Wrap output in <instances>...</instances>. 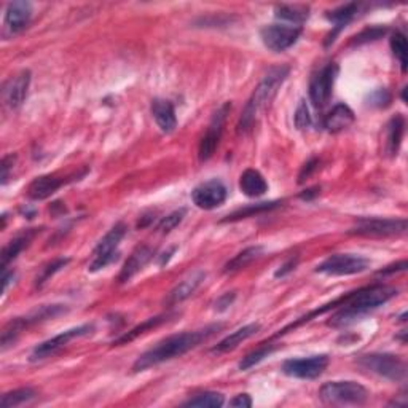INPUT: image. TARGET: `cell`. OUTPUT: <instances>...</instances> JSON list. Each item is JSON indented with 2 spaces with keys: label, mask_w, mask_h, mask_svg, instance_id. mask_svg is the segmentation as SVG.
<instances>
[{
  "label": "cell",
  "mask_w": 408,
  "mask_h": 408,
  "mask_svg": "<svg viewBox=\"0 0 408 408\" xmlns=\"http://www.w3.org/2000/svg\"><path fill=\"white\" fill-rule=\"evenodd\" d=\"M222 328L223 324H212L206 326L204 328H199V330L184 332L168 337L166 340L155 345L154 348H150L149 351H145L144 354L139 356L132 365V371H144L155 367V365L171 361V359L184 356L188 351H192L193 348H197V346L211 338L212 335L222 330Z\"/></svg>",
  "instance_id": "cell-1"
},
{
  "label": "cell",
  "mask_w": 408,
  "mask_h": 408,
  "mask_svg": "<svg viewBox=\"0 0 408 408\" xmlns=\"http://www.w3.org/2000/svg\"><path fill=\"white\" fill-rule=\"evenodd\" d=\"M399 294V290L391 285L373 284L369 288L359 289L352 294L338 298V304L342 308L332 316L328 321L330 327H345L354 322L356 319L362 318V316L369 314L373 309L380 308L381 304L388 303L391 298Z\"/></svg>",
  "instance_id": "cell-2"
},
{
  "label": "cell",
  "mask_w": 408,
  "mask_h": 408,
  "mask_svg": "<svg viewBox=\"0 0 408 408\" xmlns=\"http://www.w3.org/2000/svg\"><path fill=\"white\" fill-rule=\"evenodd\" d=\"M289 72L290 69L288 66L271 67L268 70V74L259 83V87L254 89L251 99L247 101L245 111H242L240 123H237V132H246L251 130L260 115L271 106L279 88L283 87L285 78L289 77Z\"/></svg>",
  "instance_id": "cell-3"
},
{
  "label": "cell",
  "mask_w": 408,
  "mask_h": 408,
  "mask_svg": "<svg viewBox=\"0 0 408 408\" xmlns=\"http://www.w3.org/2000/svg\"><path fill=\"white\" fill-rule=\"evenodd\" d=\"M319 397L326 405H364L369 400V391L356 381H330L321 388Z\"/></svg>",
  "instance_id": "cell-4"
},
{
  "label": "cell",
  "mask_w": 408,
  "mask_h": 408,
  "mask_svg": "<svg viewBox=\"0 0 408 408\" xmlns=\"http://www.w3.org/2000/svg\"><path fill=\"white\" fill-rule=\"evenodd\" d=\"M63 313H66V308L63 304H45V307L37 308L35 311L24 316V318H16L13 321H10L2 332V350L5 351L8 346L13 345L18 337H20L27 327L48 319H54Z\"/></svg>",
  "instance_id": "cell-5"
},
{
  "label": "cell",
  "mask_w": 408,
  "mask_h": 408,
  "mask_svg": "<svg viewBox=\"0 0 408 408\" xmlns=\"http://www.w3.org/2000/svg\"><path fill=\"white\" fill-rule=\"evenodd\" d=\"M357 364L364 370L386 378L389 381H405L407 364L404 359L394 354H367L359 359Z\"/></svg>",
  "instance_id": "cell-6"
},
{
  "label": "cell",
  "mask_w": 408,
  "mask_h": 408,
  "mask_svg": "<svg viewBox=\"0 0 408 408\" xmlns=\"http://www.w3.org/2000/svg\"><path fill=\"white\" fill-rule=\"evenodd\" d=\"M126 230H128L126 225L123 222H120L117 225H113V227L109 230V233L97 242V246L93 251V260H91V264L88 266V270L91 273L99 271L102 268L113 264L115 260H118L120 254L117 249L121 240H123L126 235Z\"/></svg>",
  "instance_id": "cell-7"
},
{
  "label": "cell",
  "mask_w": 408,
  "mask_h": 408,
  "mask_svg": "<svg viewBox=\"0 0 408 408\" xmlns=\"http://www.w3.org/2000/svg\"><path fill=\"white\" fill-rule=\"evenodd\" d=\"M407 231L405 218H362L356 227L350 230V235L367 237L399 236Z\"/></svg>",
  "instance_id": "cell-8"
},
{
  "label": "cell",
  "mask_w": 408,
  "mask_h": 408,
  "mask_svg": "<svg viewBox=\"0 0 408 408\" xmlns=\"http://www.w3.org/2000/svg\"><path fill=\"white\" fill-rule=\"evenodd\" d=\"M370 261L361 255L352 254H335L332 257L322 261L316 268V273H322L327 276H350L362 273L369 268Z\"/></svg>",
  "instance_id": "cell-9"
},
{
  "label": "cell",
  "mask_w": 408,
  "mask_h": 408,
  "mask_svg": "<svg viewBox=\"0 0 408 408\" xmlns=\"http://www.w3.org/2000/svg\"><path fill=\"white\" fill-rule=\"evenodd\" d=\"M302 35L300 26H288V24H270L260 30V39L268 50L281 53L297 44Z\"/></svg>",
  "instance_id": "cell-10"
},
{
  "label": "cell",
  "mask_w": 408,
  "mask_h": 408,
  "mask_svg": "<svg viewBox=\"0 0 408 408\" xmlns=\"http://www.w3.org/2000/svg\"><path fill=\"white\" fill-rule=\"evenodd\" d=\"M93 330H94L93 324H85L80 327L69 328V330H66V332H61L59 335H56V337H53L50 340H47V342L40 343L39 346H35L32 354H30V361L32 362L42 361V359H47L53 354H56V352L63 350L66 345H69L72 340L85 337V335H89Z\"/></svg>",
  "instance_id": "cell-11"
},
{
  "label": "cell",
  "mask_w": 408,
  "mask_h": 408,
  "mask_svg": "<svg viewBox=\"0 0 408 408\" xmlns=\"http://www.w3.org/2000/svg\"><path fill=\"white\" fill-rule=\"evenodd\" d=\"M328 367V356L319 354L308 359H289L283 364V371L298 380H316Z\"/></svg>",
  "instance_id": "cell-12"
},
{
  "label": "cell",
  "mask_w": 408,
  "mask_h": 408,
  "mask_svg": "<svg viewBox=\"0 0 408 408\" xmlns=\"http://www.w3.org/2000/svg\"><path fill=\"white\" fill-rule=\"evenodd\" d=\"M338 75V66L337 64H327L322 67L318 75L311 78L309 83V97L316 109H322L328 104L333 93V85Z\"/></svg>",
  "instance_id": "cell-13"
},
{
  "label": "cell",
  "mask_w": 408,
  "mask_h": 408,
  "mask_svg": "<svg viewBox=\"0 0 408 408\" xmlns=\"http://www.w3.org/2000/svg\"><path fill=\"white\" fill-rule=\"evenodd\" d=\"M230 109H231L230 102H227V104H223L214 113V117H212L208 131H206L203 139H201L199 147H198V156L201 161L209 160V158L214 155L218 141H221V137H222L225 120H227V113L230 112Z\"/></svg>",
  "instance_id": "cell-14"
},
{
  "label": "cell",
  "mask_w": 408,
  "mask_h": 408,
  "mask_svg": "<svg viewBox=\"0 0 408 408\" xmlns=\"http://www.w3.org/2000/svg\"><path fill=\"white\" fill-rule=\"evenodd\" d=\"M192 199L199 209H216L227 199V187L218 179H211L194 187V190L192 192Z\"/></svg>",
  "instance_id": "cell-15"
},
{
  "label": "cell",
  "mask_w": 408,
  "mask_h": 408,
  "mask_svg": "<svg viewBox=\"0 0 408 408\" xmlns=\"http://www.w3.org/2000/svg\"><path fill=\"white\" fill-rule=\"evenodd\" d=\"M29 85H30L29 70H21L20 74H16L15 77H10L2 88V99L5 102V106H8L10 109L20 107L24 99H26Z\"/></svg>",
  "instance_id": "cell-16"
},
{
  "label": "cell",
  "mask_w": 408,
  "mask_h": 408,
  "mask_svg": "<svg viewBox=\"0 0 408 408\" xmlns=\"http://www.w3.org/2000/svg\"><path fill=\"white\" fill-rule=\"evenodd\" d=\"M30 16H32V5L29 2H23V0L11 2L5 10V29L11 35L21 32L29 24Z\"/></svg>",
  "instance_id": "cell-17"
},
{
  "label": "cell",
  "mask_w": 408,
  "mask_h": 408,
  "mask_svg": "<svg viewBox=\"0 0 408 408\" xmlns=\"http://www.w3.org/2000/svg\"><path fill=\"white\" fill-rule=\"evenodd\" d=\"M154 254H155L154 249H152L150 246H145V245L134 249L132 254L130 255V259L126 260L125 266L121 268V271H120V275H118V283L125 284V283L130 281V279H132L134 276H136L137 273L141 271L142 268L152 260V257H154Z\"/></svg>",
  "instance_id": "cell-18"
},
{
  "label": "cell",
  "mask_w": 408,
  "mask_h": 408,
  "mask_svg": "<svg viewBox=\"0 0 408 408\" xmlns=\"http://www.w3.org/2000/svg\"><path fill=\"white\" fill-rule=\"evenodd\" d=\"M204 279H206V273L201 271V270L194 271L193 275L184 279V281L175 285V288L169 292V295L166 298L168 307H174V304L182 303L184 300H187L188 297H192L201 285V283L204 281Z\"/></svg>",
  "instance_id": "cell-19"
},
{
  "label": "cell",
  "mask_w": 408,
  "mask_h": 408,
  "mask_svg": "<svg viewBox=\"0 0 408 408\" xmlns=\"http://www.w3.org/2000/svg\"><path fill=\"white\" fill-rule=\"evenodd\" d=\"M150 111L152 115H154L158 128H160L163 132H173L175 130V126H178V118H175L173 102L156 97V99L152 101Z\"/></svg>",
  "instance_id": "cell-20"
},
{
  "label": "cell",
  "mask_w": 408,
  "mask_h": 408,
  "mask_svg": "<svg viewBox=\"0 0 408 408\" xmlns=\"http://www.w3.org/2000/svg\"><path fill=\"white\" fill-rule=\"evenodd\" d=\"M64 185V179H59L56 175L47 174L30 182L27 188V197L34 201H42L50 198L53 193H56L61 187Z\"/></svg>",
  "instance_id": "cell-21"
},
{
  "label": "cell",
  "mask_w": 408,
  "mask_h": 408,
  "mask_svg": "<svg viewBox=\"0 0 408 408\" xmlns=\"http://www.w3.org/2000/svg\"><path fill=\"white\" fill-rule=\"evenodd\" d=\"M354 112L346 104H337L324 118V128L328 132H340L354 123Z\"/></svg>",
  "instance_id": "cell-22"
},
{
  "label": "cell",
  "mask_w": 408,
  "mask_h": 408,
  "mask_svg": "<svg viewBox=\"0 0 408 408\" xmlns=\"http://www.w3.org/2000/svg\"><path fill=\"white\" fill-rule=\"evenodd\" d=\"M35 235H37V230H27L26 233H21L13 237V240L4 247L2 255H0V260H2L0 261V266H2V270H7L10 261H13L18 255H20V252H23L24 249L30 245V241L34 240Z\"/></svg>",
  "instance_id": "cell-23"
},
{
  "label": "cell",
  "mask_w": 408,
  "mask_h": 408,
  "mask_svg": "<svg viewBox=\"0 0 408 408\" xmlns=\"http://www.w3.org/2000/svg\"><path fill=\"white\" fill-rule=\"evenodd\" d=\"M241 192L249 198H259L268 190V184L264 175L257 169H246L240 178Z\"/></svg>",
  "instance_id": "cell-24"
},
{
  "label": "cell",
  "mask_w": 408,
  "mask_h": 408,
  "mask_svg": "<svg viewBox=\"0 0 408 408\" xmlns=\"http://www.w3.org/2000/svg\"><path fill=\"white\" fill-rule=\"evenodd\" d=\"M259 330H260V324H257V322H255V324H247L245 327L237 328V330L228 335V337H225L221 343H217V346L212 348V352H228L231 350H235L237 348V345H241L242 342H246L247 338L254 337V335Z\"/></svg>",
  "instance_id": "cell-25"
},
{
  "label": "cell",
  "mask_w": 408,
  "mask_h": 408,
  "mask_svg": "<svg viewBox=\"0 0 408 408\" xmlns=\"http://www.w3.org/2000/svg\"><path fill=\"white\" fill-rule=\"evenodd\" d=\"M357 11H359V5L357 4H348V5H343V7H340V8L333 10V11H328L327 20L335 24V30L330 35H328L326 45H328L330 42L335 40V37H337V34L346 26V24H348L352 20V18L357 15Z\"/></svg>",
  "instance_id": "cell-26"
},
{
  "label": "cell",
  "mask_w": 408,
  "mask_h": 408,
  "mask_svg": "<svg viewBox=\"0 0 408 408\" xmlns=\"http://www.w3.org/2000/svg\"><path fill=\"white\" fill-rule=\"evenodd\" d=\"M174 316H178V314H175V313H173V314L168 313V314H160V316H155V318H150L145 322H142V324H139L137 327H134L132 330L126 332V333L121 335V337H118L113 342V346H121V345L130 343V342H132V340H136L139 335H144L145 332L150 330V328H155L158 326L164 324V322H168L169 319L174 318Z\"/></svg>",
  "instance_id": "cell-27"
},
{
  "label": "cell",
  "mask_w": 408,
  "mask_h": 408,
  "mask_svg": "<svg viewBox=\"0 0 408 408\" xmlns=\"http://www.w3.org/2000/svg\"><path fill=\"white\" fill-rule=\"evenodd\" d=\"M404 132H405V120L402 115H395L386 126V152L391 156L397 155Z\"/></svg>",
  "instance_id": "cell-28"
},
{
  "label": "cell",
  "mask_w": 408,
  "mask_h": 408,
  "mask_svg": "<svg viewBox=\"0 0 408 408\" xmlns=\"http://www.w3.org/2000/svg\"><path fill=\"white\" fill-rule=\"evenodd\" d=\"M264 251H265L264 246H251V247L245 249V251L235 255V257L231 259L227 265H225L223 271L225 273H233L237 270H242V268L251 265L254 260H257L260 255L264 254Z\"/></svg>",
  "instance_id": "cell-29"
},
{
  "label": "cell",
  "mask_w": 408,
  "mask_h": 408,
  "mask_svg": "<svg viewBox=\"0 0 408 408\" xmlns=\"http://www.w3.org/2000/svg\"><path fill=\"white\" fill-rule=\"evenodd\" d=\"M309 16V7L307 5H278L276 18L295 24L304 23Z\"/></svg>",
  "instance_id": "cell-30"
},
{
  "label": "cell",
  "mask_w": 408,
  "mask_h": 408,
  "mask_svg": "<svg viewBox=\"0 0 408 408\" xmlns=\"http://www.w3.org/2000/svg\"><path fill=\"white\" fill-rule=\"evenodd\" d=\"M281 204H283V201H270V203H259V204L247 206V208L235 211L233 214H230L227 218H225L223 222H235V221H241V218H247V217H252V216H257V214H264V212H266V211L279 208Z\"/></svg>",
  "instance_id": "cell-31"
},
{
  "label": "cell",
  "mask_w": 408,
  "mask_h": 408,
  "mask_svg": "<svg viewBox=\"0 0 408 408\" xmlns=\"http://www.w3.org/2000/svg\"><path fill=\"white\" fill-rule=\"evenodd\" d=\"M37 392L34 391L32 388H20L15 389V391L7 392L2 395V400H0V407L2 408H13L20 407L23 404H27V402L34 400Z\"/></svg>",
  "instance_id": "cell-32"
},
{
  "label": "cell",
  "mask_w": 408,
  "mask_h": 408,
  "mask_svg": "<svg viewBox=\"0 0 408 408\" xmlns=\"http://www.w3.org/2000/svg\"><path fill=\"white\" fill-rule=\"evenodd\" d=\"M225 404V397L221 392H201L185 402V407L198 408H218Z\"/></svg>",
  "instance_id": "cell-33"
},
{
  "label": "cell",
  "mask_w": 408,
  "mask_h": 408,
  "mask_svg": "<svg viewBox=\"0 0 408 408\" xmlns=\"http://www.w3.org/2000/svg\"><path fill=\"white\" fill-rule=\"evenodd\" d=\"M391 48H392V53L395 59L399 61L400 64V70L407 72V64H408V59H407V54H408V48H407V39L405 35L402 32H395L391 39Z\"/></svg>",
  "instance_id": "cell-34"
},
{
  "label": "cell",
  "mask_w": 408,
  "mask_h": 408,
  "mask_svg": "<svg viewBox=\"0 0 408 408\" xmlns=\"http://www.w3.org/2000/svg\"><path fill=\"white\" fill-rule=\"evenodd\" d=\"M273 351H275V346L264 345V346H260V348H257L255 351L249 352V354L246 357H242V361L240 362V370L245 371V370L255 367V365L260 364L265 357L270 356Z\"/></svg>",
  "instance_id": "cell-35"
},
{
  "label": "cell",
  "mask_w": 408,
  "mask_h": 408,
  "mask_svg": "<svg viewBox=\"0 0 408 408\" xmlns=\"http://www.w3.org/2000/svg\"><path fill=\"white\" fill-rule=\"evenodd\" d=\"M185 214H187L185 209H179V211L171 212V214H169V216L161 218L160 223H158L156 230L160 231V233H169V231L174 230L182 221H184Z\"/></svg>",
  "instance_id": "cell-36"
},
{
  "label": "cell",
  "mask_w": 408,
  "mask_h": 408,
  "mask_svg": "<svg viewBox=\"0 0 408 408\" xmlns=\"http://www.w3.org/2000/svg\"><path fill=\"white\" fill-rule=\"evenodd\" d=\"M391 99H392L391 93H389V91L385 88H380V89H375L373 93H370L365 101H367V104L370 107L383 109L391 104Z\"/></svg>",
  "instance_id": "cell-37"
},
{
  "label": "cell",
  "mask_w": 408,
  "mask_h": 408,
  "mask_svg": "<svg viewBox=\"0 0 408 408\" xmlns=\"http://www.w3.org/2000/svg\"><path fill=\"white\" fill-rule=\"evenodd\" d=\"M386 34V29L385 27H370V29H365L362 30L361 34L356 35L354 39H352L351 45H362V44H369V42H373V40H378L380 37Z\"/></svg>",
  "instance_id": "cell-38"
},
{
  "label": "cell",
  "mask_w": 408,
  "mask_h": 408,
  "mask_svg": "<svg viewBox=\"0 0 408 408\" xmlns=\"http://www.w3.org/2000/svg\"><path fill=\"white\" fill-rule=\"evenodd\" d=\"M309 125H311V115H309V109L307 106V102L302 101L295 112V126L298 128V130H307Z\"/></svg>",
  "instance_id": "cell-39"
},
{
  "label": "cell",
  "mask_w": 408,
  "mask_h": 408,
  "mask_svg": "<svg viewBox=\"0 0 408 408\" xmlns=\"http://www.w3.org/2000/svg\"><path fill=\"white\" fill-rule=\"evenodd\" d=\"M67 264H69V259H59V260H54L53 264H50L48 265L45 270H44V273H42L40 275V278H37V285H42L44 283H47L48 279H50L54 273L56 271H59L61 268H64Z\"/></svg>",
  "instance_id": "cell-40"
},
{
  "label": "cell",
  "mask_w": 408,
  "mask_h": 408,
  "mask_svg": "<svg viewBox=\"0 0 408 408\" xmlns=\"http://www.w3.org/2000/svg\"><path fill=\"white\" fill-rule=\"evenodd\" d=\"M298 264V257H290L285 264H283L281 266H279V270L275 273V276L276 278H283L285 275H289L290 271H294L295 270V266Z\"/></svg>",
  "instance_id": "cell-41"
},
{
  "label": "cell",
  "mask_w": 408,
  "mask_h": 408,
  "mask_svg": "<svg viewBox=\"0 0 408 408\" xmlns=\"http://www.w3.org/2000/svg\"><path fill=\"white\" fill-rule=\"evenodd\" d=\"M230 407H235V408H249V407H252L251 395H249V394L236 395V397L230 402Z\"/></svg>",
  "instance_id": "cell-42"
},
{
  "label": "cell",
  "mask_w": 408,
  "mask_h": 408,
  "mask_svg": "<svg viewBox=\"0 0 408 408\" xmlns=\"http://www.w3.org/2000/svg\"><path fill=\"white\" fill-rule=\"evenodd\" d=\"M235 292H228V294H225L222 295L218 300L216 302V309L217 311H223V309H227L231 303H233L235 300Z\"/></svg>",
  "instance_id": "cell-43"
},
{
  "label": "cell",
  "mask_w": 408,
  "mask_h": 408,
  "mask_svg": "<svg viewBox=\"0 0 408 408\" xmlns=\"http://www.w3.org/2000/svg\"><path fill=\"white\" fill-rule=\"evenodd\" d=\"M318 164H319V161L316 160V158H313V160H309L307 164H304L300 175H298V182H303L304 179L309 178V175H311V173L314 171V169L318 168Z\"/></svg>",
  "instance_id": "cell-44"
},
{
  "label": "cell",
  "mask_w": 408,
  "mask_h": 408,
  "mask_svg": "<svg viewBox=\"0 0 408 408\" xmlns=\"http://www.w3.org/2000/svg\"><path fill=\"white\" fill-rule=\"evenodd\" d=\"M13 161H15V156H13V155L5 156L4 160H2V184H7L8 173H10V168L13 166Z\"/></svg>",
  "instance_id": "cell-45"
},
{
  "label": "cell",
  "mask_w": 408,
  "mask_h": 408,
  "mask_svg": "<svg viewBox=\"0 0 408 408\" xmlns=\"http://www.w3.org/2000/svg\"><path fill=\"white\" fill-rule=\"evenodd\" d=\"M405 268H407V261H405V260H402V261H399V264H394V265H391V266L385 268V270H381V271H380V275L386 276V275H391V273L404 271Z\"/></svg>",
  "instance_id": "cell-46"
},
{
  "label": "cell",
  "mask_w": 408,
  "mask_h": 408,
  "mask_svg": "<svg viewBox=\"0 0 408 408\" xmlns=\"http://www.w3.org/2000/svg\"><path fill=\"white\" fill-rule=\"evenodd\" d=\"M15 278V273L13 271H7V270H4V276H2V292H5L8 289V284L11 279Z\"/></svg>",
  "instance_id": "cell-47"
},
{
  "label": "cell",
  "mask_w": 408,
  "mask_h": 408,
  "mask_svg": "<svg viewBox=\"0 0 408 408\" xmlns=\"http://www.w3.org/2000/svg\"><path fill=\"white\" fill-rule=\"evenodd\" d=\"M318 190H319V188H311V190H308V193L300 194V198H303V199H309L311 197H316V194H318Z\"/></svg>",
  "instance_id": "cell-48"
}]
</instances>
